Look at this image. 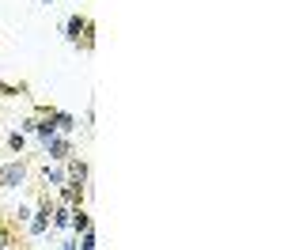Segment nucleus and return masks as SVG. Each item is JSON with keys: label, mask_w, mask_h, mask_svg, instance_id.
<instances>
[{"label": "nucleus", "mask_w": 284, "mask_h": 250, "mask_svg": "<svg viewBox=\"0 0 284 250\" xmlns=\"http://www.w3.org/2000/svg\"><path fill=\"white\" fill-rule=\"evenodd\" d=\"M65 178H69L65 171H50V167H46V182H53V186H65Z\"/></svg>", "instance_id": "nucleus-9"}, {"label": "nucleus", "mask_w": 284, "mask_h": 250, "mask_svg": "<svg viewBox=\"0 0 284 250\" xmlns=\"http://www.w3.org/2000/svg\"><path fill=\"white\" fill-rule=\"evenodd\" d=\"M53 121H57V129H65V133L72 129V118H69V114H53Z\"/></svg>", "instance_id": "nucleus-10"}, {"label": "nucleus", "mask_w": 284, "mask_h": 250, "mask_svg": "<svg viewBox=\"0 0 284 250\" xmlns=\"http://www.w3.org/2000/svg\"><path fill=\"white\" fill-rule=\"evenodd\" d=\"M46 224H50V197L38 201V212H35V220H31V231L42 235V231H46Z\"/></svg>", "instance_id": "nucleus-3"}, {"label": "nucleus", "mask_w": 284, "mask_h": 250, "mask_svg": "<svg viewBox=\"0 0 284 250\" xmlns=\"http://www.w3.org/2000/svg\"><path fill=\"white\" fill-rule=\"evenodd\" d=\"M8 148H12V152H23V133H12V137H8Z\"/></svg>", "instance_id": "nucleus-11"}, {"label": "nucleus", "mask_w": 284, "mask_h": 250, "mask_svg": "<svg viewBox=\"0 0 284 250\" xmlns=\"http://www.w3.org/2000/svg\"><path fill=\"white\" fill-rule=\"evenodd\" d=\"M23 159H19V163H8V167H0V186H19V182H23Z\"/></svg>", "instance_id": "nucleus-2"}, {"label": "nucleus", "mask_w": 284, "mask_h": 250, "mask_svg": "<svg viewBox=\"0 0 284 250\" xmlns=\"http://www.w3.org/2000/svg\"><path fill=\"white\" fill-rule=\"evenodd\" d=\"M46 152H50L53 159H69V140L65 137H50L46 140Z\"/></svg>", "instance_id": "nucleus-5"}, {"label": "nucleus", "mask_w": 284, "mask_h": 250, "mask_svg": "<svg viewBox=\"0 0 284 250\" xmlns=\"http://www.w3.org/2000/svg\"><path fill=\"white\" fill-rule=\"evenodd\" d=\"M80 201H84V182L65 178V205H72V208H76Z\"/></svg>", "instance_id": "nucleus-4"}, {"label": "nucleus", "mask_w": 284, "mask_h": 250, "mask_svg": "<svg viewBox=\"0 0 284 250\" xmlns=\"http://www.w3.org/2000/svg\"><path fill=\"white\" fill-rule=\"evenodd\" d=\"M65 31H69V42H80V38H84V50H91V19L72 16Z\"/></svg>", "instance_id": "nucleus-1"}, {"label": "nucleus", "mask_w": 284, "mask_h": 250, "mask_svg": "<svg viewBox=\"0 0 284 250\" xmlns=\"http://www.w3.org/2000/svg\"><path fill=\"white\" fill-rule=\"evenodd\" d=\"M69 178H76V182L87 178V163H84V159H72V163H69Z\"/></svg>", "instance_id": "nucleus-8"}, {"label": "nucleus", "mask_w": 284, "mask_h": 250, "mask_svg": "<svg viewBox=\"0 0 284 250\" xmlns=\"http://www.w3.org/2000/svg\"><path fill=\"white\" fill-rule=\"evenodd\" d=\"M53 224H57V227H69V224H72V205L53 208Z\"/></svg>", "instance_id": "nucleus-6"}, {"label": "nucleus", "mask_w": 284, "mask_h": 250, "mask_svg": "<svg viewBox=\"0 0 284 250\" xmlns=\"http://www.w3.org/2000/svg\"><path fill=\"white\" fill-rule=\"evenodd\" d=\"M72 227H76V231H91V220H87V212H84V208H72Z\"/></svg>", "instance_id": "nucleus-7"}]
</instances>
